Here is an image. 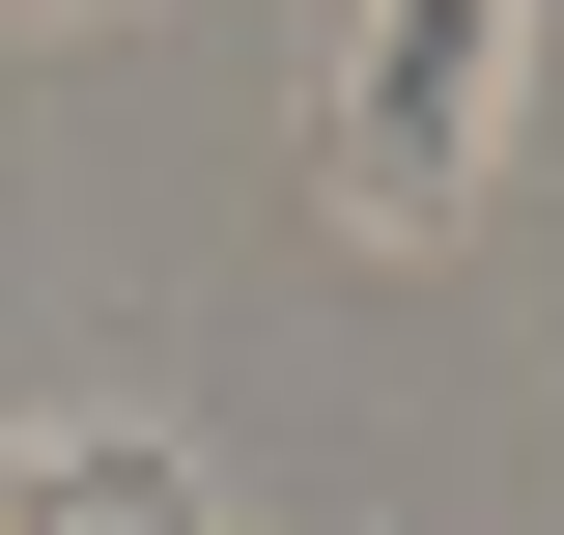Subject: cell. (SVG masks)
<instances>
[{
    "mask_svg": "<svg viewBox=\"0 0 564 535\" xmlns=\"http://www.w3.org/2000/svg\"><path fill=\"white\" fill-rule=\"evenodd\" d=\"M508 141V0H367L339 29V198L367 226H452Z\"/></svg>",
    "mask_w": 564,
    "mask_h": 535,
    "instance_id": "cell-1",
    "label": "cell"
}]
</instances>
